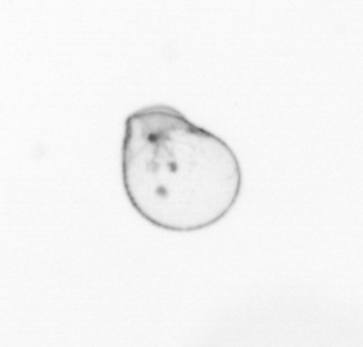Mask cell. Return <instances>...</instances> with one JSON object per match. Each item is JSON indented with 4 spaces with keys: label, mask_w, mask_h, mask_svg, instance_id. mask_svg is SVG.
I'll list each match as a JSON object with an SVG mask.
<instances>
[{
    "label": "cell",
    "mask_w": 363,
    "mask_h": 347,
    "mask_svg": "<svg viewBox=\"0 0 363 347\" xmlns=\"http://www.w3.org/2000/svg\"><path fill=\"white\" fill-rule=\"evenodd\" d=\"M121 176L135 210L151 224L176 233L218 224L242 188L240 163L229 144L169 105L128 115Z\"/></svg>",
    "instance_id": "6da1fadb"
}]
</instances>
